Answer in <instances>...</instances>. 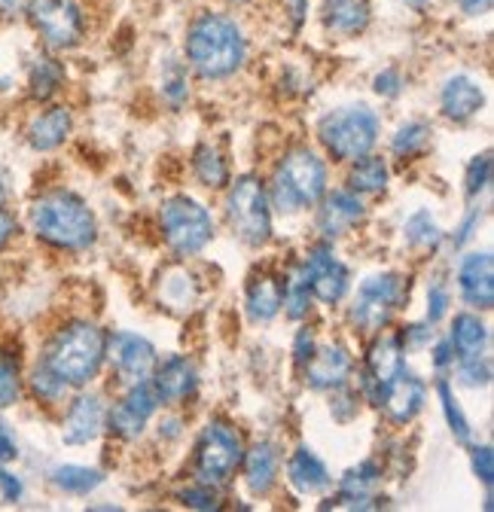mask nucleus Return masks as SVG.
<instances>
[{"label":"nucleus","mask_w":494,"mask_h":512,"mask_svg":"<svg viewBox=\"0 0 494 512\" xmlns=\"http://www.w3.org/2000/svg\"><path fill=\"white\" fill-rule=\"evenodd\" d=\"M31 226L43 241L65 250H83L98 235L95 214L80 196H74L68 189H58L37 199L31 205Z\"/></svg>","instance_id":"nucleus-1"},{"label":"nucleus","mask_w":494,"mask_h":512,"mask_svg":"<svg viewBox=\"0 0 494 512\" xmlns=\"http://www.w3.org/2000/svg\"><path fill=\"white\" fill-rule=\"evenodd\" d=\"M187 55L190 64L208 80H223L235 74L244 61V37L241 28L217 13H208L196 19L187 37Z\"/></svg>","instance_id":"nucleus-2"},{"label":"nucleus","mask_w":494,"mask_h":512,"mask_svg":"<svg viewBox=\"0 0 494 512\" xmlns=\"http://www.w3.org/2000/svg\"><path fill=\"white\" fill-rule=\"evenodd\" d=\"M107 354V339L104 333L89 324V320H74L61 333H55L49 351H46V366L68 384V388H83L89 384Z\"/></svg>","instance_id":"nucleus-3"},{"label":"nucleus","mask_w":494,"mask_h":512,"mask_svg":"<svg viewBox=\"0 0 494 512\" xmlns=\"http://www.w3.org/2000/svg\"><path fill=\"white\" fill-rule=\"evenodd\" d=\"M327 192V165L312 150H293L275 174V202L284 211L312 208Z\"/></svg>","instance_id":"nucleus-4"},{"label":"nucleus","mask_w":494,"mask_h":512,"mask_svg":"<svg viewBox=\"0 0 494 512\" xmlns=\"http://www.w3.org/2000/svg\"><path fill=\"white\" fill-rule=\"evenodd\" d=\"M376 141H379V116L363 104L333 110L321 119V144L339 162L366 156L376 147Z\"/></svg>","instance_id":"nucleus-5"},{"label":"nucleus","mask_w":494,"mask_h":512,"mask_svg":"<svg viewBox=\"0 0 494 512\" xmlns=\"http://www.w3.org/2000/svg\"><path fill=\"white\" fill-rule=\"evenodd\" d=\"M229 223L235 235L247 244H266L272 235V214H269V196L260 177L244 174L232 183L226 199Z\"/></svg>","instance_id":"nucleus-6"},{"label":"nucleus","mask_w":494,"mask_h":512,"mask_svg":"<svg viewBox=\"0 0 494 512\" xmlns=\"http://www.w3.org/2000/svg\"><path fill=\"white\" fill-rule=\"evenodd\" d=\"M162 229H165V241L180 256H193L211 241L214 220L199 202L187 196H174L162 205Z\"/></svg>","instance_id":"nucleus-7"},{"label":"nucleus","mask_w":494,"mask_h":512,"mask_svg":"<svg viewBox=\"0 0 494 512\" xmlns=\"http://www.w3.org/2000/svg\"><path fill=\"white\" fill-rule=\"evenodd\" d=\"M241 458H244V445L235 427L214 421L202 430L199 455H196L202 485H226L241 467Z\"/></svg>","instance_id":"nucleus-8"},{"label":"nucleus","mask_w":494,"mask_h":512,"mask_svg":"<svg viewBox=\"0 0 494 512\" xmlns=\"http://www.w3.org/2000/svg\"><path fill=\"white\" fill-rule=\"evenodd\" d=\"M406 290H409V284L397 272L366 278L357 290L351 320L360 330H369V333L382 330L388 324V317L394 314V308L406 299Z\"/></svg>","instance_id":"nucleus-9"},{"label":"nucleus","mask_w":494,"mask_h":512,"mask_svg":"<svg viewBox=\"0 0 494 512\" xmlns=\"http://www.w3.org/2000/svg\"><path fill=\"white\" fill-rule=\"evenodd\" d=\"M25 13L52 49H68L83 34V16L74 0H28Z\"/></svg>","instance_id":"nucleus-10"},{"label":"nucleus","mask_w":494,"mask_h":512,"mask_svg":"<svg viewBox=\"0 0 494 512\" xmlns=\"http://www.w3.org/2000/svg\"><path fill=\"white\" fill-rule=\"evenodd\" d=\"M299 272L308 281V290H312V296L327 302V305H336L348 293V284H351L345 263L336 260L333 250L327 244H318L312 253H308Z\"/></svg>","instance_id":"nucleus-11"},{"label":"nucleus","mask_w":494,"mask_h":512,"mask_svg":"<svg viewBox=\"0 0 494 512\" xmlns=\"http://www.w3.org/2000/svg\"><path fill=\"white\" fill-rule=\"evenodd\" d=\"M159 394L156 388L147 381H138V384H129V394L122 397L116 403V409L110 412V427L119 433V436H126V439H135L144 433L147 421L153 418V412L159 409Z\"/></svg>","instance_id":"nucleus-12"},{"label":"nucleus","mask_w":494,"mask_h":512,"mask_svg":"<svg viewBox=\"0 0 494 512\" xmlns=\"http://www.w3.org/2000/svg\"><path fill=\"white\" fill-rule=\"evenodd\" d=\"M110 360L126 384L147 381L156 369V348L144 336L122 333L110 342Z\"/></svg>","instance_id":"nucleus-13"},{"label":"nucleus","mask_w":494,"mask_h":512,"mask_svg":"<svg viewBox=\"0 0 494 512\" xmlns=\"http://www.w3.org/2000/svg\"><path fill=\"white\" fill-rule=\"evenodd\" d=\"M458 290L470 308L488 311L494 305V266L491 253H470L458 266Z\"/></svg>","instance_id":"nucleus-14"},{"label":"nucleus","mask_w":494,"mask_h":512,"mask_svg":"<svg viewBox=\"0 0 494 512\" xmlns=\"http://www.w3.org/2000/svg\"><path fill=\"white\" fill-rule=\"evenodd\" d=\"M424 394H427L424 381L415 378V375H409V372L403 369L400 375H394V378L385 384V394H382V403H379V406H385V412H388V418H391L394 424H406V421H412V418L421 412Z\"/></svg>","instance_id":"nucleus-15"},{"label":"nucleus","mask_w":494,"mask_h":512,"mask_svg":"<svg viewBox=\"0 0 494 512\" xmlns=\"http://www.w3.org/2000/svg\"><path fill=\"white\" fill-rule=\"evenodd\" d=\"M104 418H107L104 400L98 394H83L71 403L68 418H65V433L61 436H65L68 445H86L101 433Z\"/></svg>","instance_id":"nucleus-16"},{"label":"nucleus","mask_w":494,"mask_h":512,"mask_svg":"<svg viewBox=\"0 0 494 512\" xmlns=\"http://www.w3.org/2000/svg\"><path fill=\"white\" fill-rule=\"evenodd\" d=\"M156 378H153V388L159 394L162 403H177V400H187L196 384H199V375H196V366L187 360V357H171L165 360L159 369H153Z\"/></svg>","instance_id":"nucleus-17"},{"label":"nucleus","mask_w":494,"mask_h":512,"mask_svg":"<svg viewBox=\"0 0 494 512\" xmlns=\"http://www.w3.org/2000/svg\"><path fill=\"white\" fill-rule=\"evenodd\" d=\"M348 372H351V354L342 345H327L308 360V384L318 391L342 388Z\"/></svg>","instance_id":"nucleus-18"},{"label":"nucleus","mask_w":494,"mask_h":512,"mask_svg":"<svg viewBox=\"0 0 494 512\" xmlns=\"http://www.w3.org/2000/svg\"><path fill=\"white\" fill-rule=\"evenodd\" d=\"M363 217V202L357 199V192L351 189H336L327 196L324 211H321V232L327 238L342 235L345 229H351L354 223H360Z\"/></svg>","instance_id":"nucleus-19"},{"label":"nucleus","mask_w":494,"mask_h":512,"mask_svg":"<svg viewBox=\"0 0 494 512\" xmlns=\"http://www.w3.org/2000/svg\"><path fill=\"white\" fill-rule=\"evenodd\" d=\"M440 104H443V113H446L449 119L464 122V119H470V116L479 113V107L485 104V92H482V86H479L476 80H470V77H452V80L443 86Z\"/></svg>","instance_id":"nucleus-20"},{"label":"nucleus","mask_w":494,"mask_h":512,"mask_svg":"<svg viewBox=\"0 0 494 512\" xmlns=\"http://www.w3.org/2000/svg\"><path fill=\"white\" fill-rule=\"evenodd\" d=\"M287 476L293 482L296 491L302 494H318V491H327L330 488V470L327 464L315 455V452H308V448H299V452L290 458L287 464Z\"/></svg>","instance_id":"nucleus-21"},{"label":"nucleus","mask_w":494,"mask_h":512,"mask_svg":"<svg viewBox=\"0 0 494 512\" xmlns=\"http://www.w3.org/2000/svg\"><path fill=\"white\" fill-rule=\"evenodd\" d=\"M281 299H284V284L275 275L254 278L251 287H247V311H251V320H257V324L275 320L281 311Z\"/></svg>","instance_id":"nucleus-22"},{"label":"nucleus","mask_w":494,"mask_h":512,"mask_svg":"<svg viewBox=\"0 0 494 512\" xmlns=\"http://www.w3.org/2000/svg\"><path fill=\"white\" fill-rule=\"evenodd\" d=\"M68 135H71V113L65 107H52L31 122L28 144L34 150H55L58 144H65Z\"/></svg>","instance_id":"nucleus-23"},{"label":"nucleus","mask_w":494,"mask_h":512,"mask_svg":"<svg viewBox=\"0 0 494 512\" xmlns=\"http://www.w3.org/2000/svg\"><path fill=\"white\" fill-rule=\"evenodd\" d=\"M241 461H244L247 488H251L254 494H266L275 485V479H278V452H275V445L260 442Z\"/></svg>","instance_id":"nucleus-24"},{"label":"nucleus","mask_w":494,"mask_h":512,"mask_svg":"<svg viewBox=\"0 0 494 512\" xmlns=\"http://www.w3.org/2000/svg\"><path fill=\"white\" fill-rule=\"evenodd\" d=\"M324 25L342 37L360 34L369 25V4L366 0H327Z\"/></svg>","instance_id":"nucleus-25"},{"label":"nucleus","mask_w":494,"mask_h":512,"mask_svg":"<svg viewBox=\"0 0 494 512\" xmlns=\"http://www.w3.org/2000/svg\"><path fill=\"white\" fill-rule=\"evenodd\" d=\"M403 369H406V363H403V342L397 336H382L373 345V351H369V375H373L382 384V388H385V384L394 375H400Z\"/></svg>","instance_id":"nucleus-26"},{"label":"nucleus","mask_w":494,"mask_h":512,"mask_svg":"<svg viewBox=\"0 0 494 512\" xmlns=\"http://www.w3.org/2000/svg\"><path fill=\"white\" fill-rule=\"evenodd\" d=\"M452 348L458 357H470V354H482L488 345V330L476 314H458L452 324V336H449Z\"/></svg>","instance_id":"nucleus-27"},{"label":"nucleus","mask_w":494,"mask_h":512,"mask_svg":"<svg viewBox=\"0 0 494 512\" xmlns=\"http://www.w3.org/2000/svg\"><path fill=\"white\" fill-rule=\"evenodd\" d=\"M376 482H379V467L373 461H363L360 467H354V470L345 473V479H342V497L354 509L373 506V503H369V491L376 488Z\"/></svg>","instance_id":"nucleus-28"},{"label":"nucleus","mask_w":494,"mask_h":512,"mask_svg":"<svg viewBox=\"0 0 494 512\" xmlns=\"http://www.w3.org/2000/svg\"><path fill=\"white\" fill-rule=\"evenodd\" d=\"M351 192H366V196H376V192H385L388 186V165L382 159H363L351 168L348 177Z\"/></svg>","instance_id":"nucleus-29"},{"label":"nucleus","mask_w":494,"mask_h":512,"mask_svg":"<svg viewBox=\"0 0 494 512\" xmlns=\"http://www.w3.org/2000/svg\"><path fill=\"white\" fill-rule=\"evenodd\" d=\"M61 83H65V71H61V64H58L55 58L40 55V58L31 64L28 86H31V95H34V98H52V95L58 92Z\"/></svg>","instance_id":"nucleus-30"},{"label":"nucleus","mask_w":494,"mask_h":512,"mask_svg":"<svg viewBox=\"0 0 494 512\" xmlns=\"http://www.w3.org/2000/svg\"><path fill=\"white\" fill-rule=\"evenodd\" d=\"M101 473L98 470H89V467H58L52 470V482L68 491V494H89L92 488L101 485Z\"/></svg>","instance_id":"nucleus-31"},{"label":"nucleus","mask_w":494,"mask_h":512,"mask_svg":"<svg viewBox=\"0 0 494 512\" xmlns=\"http://www.w3.org/2000/svg\"><path fill=\"white\" fill-rule=\"evenodd\" d=\"M281 305L287 308V314H290L293 320H299V317H305V314H308V305H312V290H308V281L302 278V272H299V269L287 278Z\"/></svg>","instance_id":"nucleus-32"},{"label":"nucleus","mask_w":494,"mask_h":512,"mask_svg":"<svg viewBox=\"0 0 494 512\" xmlns=\"http://www.w3.org/2000/svg\"><path fill=\"white\" fill-rule=\"evenodd\" d=\"M440 238H443V232L434 223V217H430V211H418L406 220V241L412 247H434V244H440Z\"/></svg>","instance_id":"nucleus-33"},{"label":"nucleus","mask_w":494,"mask_h":512,"mask_svg":"<svg viewBox=\"0 0 494 512\" xmlns=\"http://www.w3.org/2000/svg\"><path fill=\"white\" fill-rule=\"evenodd\" d=\"M437 397L443 403V415H446L449 430L455 433V439L458 442H470V424H467V418H464V412H461V406H458V400H455V394L449 388V381L437 384Z\"/></svg>","instance_id":"nucleus-34"},{"label":"nucleus","mask_w":494,"mask_h":512,"mask_svg":"<svg viewBox=\"0 0 494 512\" xmlns=\"http://www.w3.org/2000/svg\"><path fill=\"white\" fill-rule=\"evenodd\" d=\"M427 141H430V128L424 122H406L394 135V153L397 156H415L427 147Z\"/></svg>","instance_id":"nucleus-35"},{"label":"nucleus","mask_w":494,"mask_h":512,"mask_svg":"<svg viewBox=\"0 0 494 512\" xmlns=\"http://www.w3.org/2000/svg\"><path fill=\"white\" fill-rule=\"evenodd\" d=\"M196 174H199V180L208 183V186H223V183L229 180L226 162L220 159V153H217L214 147H202V150L196 153Z\"/></svg>","instance_id":"nucleus-36"},{"label":"nucleus","mask_w":494,"mask_h":512,"mask_svg":"<svg viewBox=\"0 0 494 512\" xmlns=\"http://www.w3.org/2000/svg\"><path fill=\"white\" fill-rule=\"evenodd\" d=\"M22 394V381H19V366L0 351V409H7L19 400Z\"/></svg>","instance_id":"nucleus-37"},{"label":"nucleus","mask_w":494,"mask_h":512,"mask_svg":"<svg viewBox=\"0 0 494 512\" xmlns=\"http://www.w3.org/2000/svg\"><path fill=\"white\" fill-rule=\"evenodd\" d=\"M31 388H34V394L40 397V400H46V403H58L61 397H65V391H68V384L61 381L46 363L34 372V378H31Z\"/></svg>","instance_id":"nucleus-38"},{"label":"nucleus","mask_w":494,"mask_h":512,"mask_svg":"<svg viewBox=\"0 0 494 512\" xmlns=\"http://www.w3.org/2000/svg\"><path fill=\"white\" fill-rule=\"evenodd\" d=\"M458 378L467 384V388H482V384L491 381V363L482 354L458 357Z\"/></svg>","instance_id":"nucleus-39"},{"label":"nucleus","mask_w":494,"mask_h":512,"mask_svg":"<svg viewBox=\"0 0 494 512\" xmlns=\"http://www.w3.org/2000/svg\"><path fill=\"white\" fill-rule=\"evenodd\" d=\"M488 183H491V153H482L467 168V196L476 199L479 192L488 189Z\"/></svg>","instance_id":"nucleus-40"},{"label":"nucleus","mask_w":494,"mask_h":512,"mask_svg":"<svg viewBox=\"0 0 494 512\" xmlns=\"http://www.w3.org/2000/svg\"><path fill=\"white\" fill-rule=\"evenodd\" d=\"M180 500L193 506V509H217V494L211 491V485H196V488H187V491H180Z\"/></svg>","instance_id":"nucleus-41"},{"label":"nucleus","mask_w":494,"mask_h":512,"mask_svg":"<svg viewBox=\"0 0 494 512\" xmlns=\"http://www.w3.org/2000/svg\"><path fill=\"white\" fill-rule=\"evenodd\" d=\"M473 473L479 476L482 485H491V479H494V455H491L488 445L473 448Z\"/></svg>","instance_id":"nucleus-42"},{"label":"nucleus","mask_w":494,"mask_h":512,"mask_svg":"<svg viewBox=\"0 0 494 512\" xmlns=\"http://www.w3.org/2000/svg\"><path fill=\"white\" fill-rule=\"evenodd\" d=\"M427 324H437V320L446 314V308H449V293H446V287L443 284H434L430 287V293H427Z\"/></svg>","instance_id":"nucleus-43"},{"label":"nucleus","mask_w":494,"mask_h":512,"mask_svg":"<svg viewBox=\"0 0 494 512\" xmlns=\"http://www.w3.org/2000/svg\"><path fill=\"white\" fill-rule=\"evenodd\" d=\"M296 363L299 366H305L308 360H312V354H315V336H312V330H299V336H296Z\"/></svg>","instance_id":"nucleus-44"},{"label":"nucleus","mask_w":494,"mask_h":512,"mask_svg":"<svg viewBox=\"0 0 494 512\" xmlns=\"http://www.w3.org/2000/svg\"><path fill=\"white\" fill-rule=\"evenodd\" d=\"M0 494H4L7 503L22 500V482H19V476H13V473H7V470H0Z\"/></svg>","instance_id":"nucleus-45"},{"label":"nucleus","mask_w":494,"mask_h":512,"mask_svg":"<svg viewBox=\"0 0 494 512\" xmlns=\"http://www.w3.org/2000/svg\"><path fill=\"white\" fill-rule=\"evenodd\" d=\"M406 348H421L430 342V324H412L409 330H403V339H400Z\"/></svg>","instance_id":"nucleus-46"},{"label":"nucleus","mask_w":494,"mask_h":512,"mask_svg":"<svg viewBox=\"0 0 494 512\" xmlns=\"http://www.w3.org/2000/svg\"><path fill=\"white\" fill-rule=\"evenodd\" d=\"M400 86H403V80H400V74L397 71H385V74H379L376 77V92L379 95H397L400 92Z\"/></svg>","instance_id":"nucleus-47"},{"label":"nucleus","mask_w":494,"mask_h":512,"mask_svg":"<svg viewBox=\"0 0 494 512\" xmlns=\"http://www.w3.org/2000/svg\"><path fill=\"white\" fill-rule=\"evenodd\" d=\"M19 232V223H16V217L13 214H7V211H0V247H7L10 241H13V235Z\"/></svg>","instance_id":"nucleus-48"},{"label":"nucleus","mask_w":494,"mask_h":512,"mask_svg":"<svg viewBox=\"0 0 494 512\" xmlns=\"http://www.w3.org/2000/svg\"><path fill=\"white\" fill-rule=\"evenodd\" d=\"M19 458V448L13 442V436L0 427V464H7V461H16Z\"/></svg>","instance_id":"nucleus-49"},{"label":"nucleus","mask_w":494,"mask_h":512,"mask_svg":"<svg viewBox=\"0 0 494 512\" xmlns=\"http://www.w3.org/2000/svg\"><path fill=\"white\" fill-rule=\"evenodd\" d=\"M434 363H437V369H446L449 363H455V348H452V342H449V339L437 345V351H434Z\"/></svg>","instance_id":"nucleus-50"},{"label":"nucleus","mask_w":494,"mask_h":512,"mask_svg":"<svg viewBox=\"0 0 494 512\" xmlns=\"http://www.w3.org/2000/svg\"><path fill=\"white\" fill-rule=\"evenodd\" d=\"M28 10V0H0V16L4 19H16Z\"/></svg>","instance_id":"nucleus-51"},{"label":"nucleus","mask_w":494,"mask_h":512,"mask_svg":"<svg viewBox=\"0 0 494 512\" xmlns=\"http://www.w3.org/2000/svg\"><path fill=\"white\" fill-rule=\"evenodd\" d=\"M458 7L467 13V16H482L491 10V0H458Z\"/></svg>","instance_id":"nucleus-52"},{"label":"nucleus","mask_w":494,"mask_h":512,"mask_svg":"<svg viewBox=\"0 0 494 512\" xmlns=\"http://www.w3.org/2000/svg\"><path fill=\"white\" fill-rule=\"evenodd\" d=\"M10 192H13V180H10V174L4 168H0V205L10 199Z\"/></svg>","instance_id":"nucleus-53"},{"label":"nucleus","mask_w":494,"mask_h":512,"mask_svg":"<svg viewBox=\"0 0 494 512\" xmlns=\"http://www.w3.org/2000/svg\"><path fill=\"white\" fill-rule=\"evenodd\" d=\"M476 220H479V214L473 211V214L467 217V223L461 226V232H458V238H455V244H464V241L470 238V232H473V226H476Z\"/></svg>","instance_id":"nucleus-54"},{"label":"nucleus","mask_w":494,"mask_h":512,"mask_svg":"<svg viewBox=\"0 0 494 512\" xmlns=\"http://www.w3.org/2000/svg\"><path fill=\"white\" fill-rule=\"evenodd\" d=\"M348 397H351V394H345L342 400H336V406H348ZM333 415H336V418H342V421H348L354 412H351V409H348V412H342V409H333Z\"/></svg>","instance_id":"nucleus-55"},{"label":"nucleus","mask_w":494,"mask_h":512,"mask_svg":"<svg viewBox=\"0 0 494 512\" xmlns=\"http://www.w3.org/2000/svg\"><path fill=\"white\" fill-rule=\"evenodd\" d=\"M406 4H409L412 10H424V7L430 4V0H406Z\"/></svg>","instance_id":"nucleus-56"},{"label":"nucleus","mask_w":494,"mask_h":512,"mask_svg":"<svg viewBox=\"0 0 494 512\" xmlns=\"http://www.w3.org/2000/svg\"><path fill=\"white\" fill-rule=\"evenodd\" d=\"M235 4H244V0H235Z\"/></svg>","instance_id":"nucleus-57"}]
</instances>
